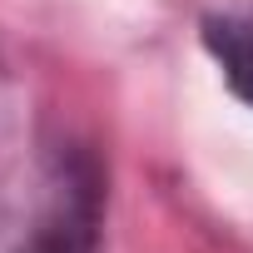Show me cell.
<instances>
[{"label":"cell","instance_id":"obj_1","mask_svg":"<svg viewBox=\"0 0 253 253\" xmlns=\"http://www.w3.org/2000/svg\"><path fill=\"white\" fill-rule=\"evenodd\" d=\"M209 50L218 55L228 84L253 104V10L248 15H218V20H209Z\"/></svg>","mask_w":253,"mask_h":253}]
</instances>
